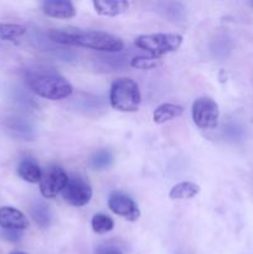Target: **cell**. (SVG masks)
<instances>
[{
	"label": "cell",
	"mask_w": 253,
	"mask_h": 254,
	"mask_svg": "<svg viewBox=\"0 0 253 254\" xmlns=\"http://www.w3.org/2000/svg\"><path fill=\"white\" fill-rule=\"evenodd\" d=\"M113 163V155L109 150H98L93 156L91 158V165L92 168L96 170H104V169L109 168Z\"/></svg>",
	"instance_id": "20"
},
{
	"label": "cell",
	"mask_w": 253,
	"mask_h": 254,
	"mask_svg": "<svg viewBox=\"0 0 253 254\" xmlns=\"http://www.w3.org/2000/svg\"><path fill=\"white\" fill-rule=\"evenodd\" d=\"M92 230L97 235H104L107 232H111L114 227V222L109 216L104 213H97L92 217Z\"/></svg>",
	"instance_id": "17"
},
{
	"label": "cell",
	"mask_w": 253,
	"mask_h": 254,
	"mask_svg": "<svg viewBox=\"0 0 253 254\" xmlns=\"http://www.w3.org/2000/svg\"><path fill=\"white\" fill-rule=\"evenodd\" d=\"M27 227H29V220L21 211L10 206L0 207V228L21 232Z\"/></svg>",
	"instance_id": "9"
},
{
	"label": "cell",
	"mask_w": 253,
	"mask_h": 254,
	"mask_svg": "<svg viewBox=\"0 0 253 254\" xmlns=\"http://www.w3.org/2000/svg\"><path fill=\"white\" fill-rule=\"evenodd\" d=\"M52 41L61 45L84 47L101 52H119L123 50L124 44L119 37L104 31L79 29H52L49 31Z\"/></svg>",
	"instance_id": "1"
},
{
	"label": "cell",
	"mask_w": 253,
	"mask_h": 254,
	"mask_svg": "<svg viewBox=\"0 0 253 254\" xmlns=\"http://www.w3.org/2000/svg\"><path fill=\"white\" fill-rule=\"evenodd\" d=\"M220 109L218 104L208 97L197 98L192 104V121L200 129L210 130L218 124Z\"/></svg>",
	"instance_id": "5"
},
{
	"label": "cell",
	"mask_w": 253,
	"mask_h": 254,
	"mask_svg": "<svg viewBox=\"0 0 253 254\" xmlns=\"http://www.w3.org/2000/svg\"><path fill=\"white\" fill-rule=\"evenodd\" d=\"M108 207L116 215L124 217L126 221L135 222L140 217V211L133 198L121 192L111 193L108 198Z\"/></svg>",
	"instance_id": "8"
},
{
	"label": "cell",
	"mask_w": 253,
	"mask_h": 254,
	"mask_svg": "<svg viewBox=\"0 0 253 254\" xmlns=\"http://www.w3.org/2000/svg\"><path fill=\"white\" fill-rule=\"evenodd\" d=\"M161 64V59L154 56H135L130 60V66L136 69H153Z\"/></svg>",
	"instance_id": "19"
},
{
	"label": "cell",
	"mask_w": 253,
	"mask_h": 254,
	"mask_svg": "<svg viewBox=\"0 0 253 254\" xmlns=\"http://www.w3.org/2000/svg\"><path fill=\"white\" fill-rule=\"evenodd\" d=\"M200 192V186L190 181L176 184L169 192V197L171 200H189L195 197Z\"/></svg>",
	"instance_id": "15"
},
{
	"label": "cell",
	"mask_w": 253,
	"mask_h": 254,
	"mask_svg": "<svg viewBox=\"0 0 253 254\" xmlns=\"http://www.w3.org/2000/svg\"><path fill=\"white\" fill-rule=\"evenodd\" d=\"M5 128L12 136L24 139V140H32V138L35 136L34 128L26 121L16 118V117L7 118L5 122Z\"/></svg>",
	"instance_id": "13"
},
{
	"label": "cell",
	"mask_w": 253,
	"mask_h": 254,
	"mask_svg": "<svg viewBox=\"0 0 253 254\" xmlns=\"http://www.w3.org/2000/svg\"><path fill=\"white\" fill-rule=\"evenodd\" d=\"M45 15L55 19H71L76 16V7L68 0H47L42 2Z\"/></svg>",
	"instance_id": "10"
},
{
	"label": "cell",
	"mask_w": 253,
	"mask_h": 254,
	"mask_svg": "<svg viewBox=\"0 0 253 254\" xmlns=\"http://www.w3.org/2000/svg\"><path fill=\"white\" fill-rule=\"evenodd\" d=\"M10 254H26V253H22V252H12V253H10Z\"/></svg>",
	"instance_id": "23"
},
{
	"label": "cell",
	"mask_w": 253,
	"mask_h": 254,
	"mask_svg": "<svg viewBox=\"0 0 253 254\" xmlns=\"http://www.w3.org/2000/svg\"><path fill=\"white\" fill-rule=\"evenodd\" d=\"M69 176L59 165H50L42 173L41 181L39 183L40 192L45 198H55L66 186Z\"/></svg>",
	"instance_id": "7"
},
{
	"label": "cell",
	"mask_w": 253,
	"mask_h": 254,
	"mask_svg": "<svg viewBox=\"0 0 253 254\" xmlns=\"http://www.w3.org/2000/svg\"><path fill=\"white\" fill-rule=\"evenodd\" d=\"M17 175L24 181L30 184H37L41 181L42 170L36 160L31 158L22 159L17 165Z\"/></svg>",
	"instance_id": "12"
},
{
	"label": "cell",
	"mask_w": 253,
	"mask_h": 254,
	"mask_svg": "<svg viewBox=\"0 0 253 254\" xmlns=\"http://www.w3.org/2000/svg\"><path fill=\"white\" fill-rule=\"evenodd\" d=\"M94 10L101 16L114 17L128 10L129 2L126 0H94Z\"/></svg>",
	"instance_id": "11"
},
{
	"label": "cell",
	"mask_w": 253,
	"mask_h": 254,
	"mask_svg": "<svg viewBox=\"0 0 253 254\" xmlns=\"http://www.w3.org/2000/svg\"><path fill=\"white\" fill-rule=\"evenodd\" d=\"M96 254H123L119 248L113 247V246H104V247H99L96 251Z\"/></svg>",
	"instance_id": "22"
},
{
	"label": "cell",
	"mask_w": 253,
	"mask_h": 254,
	"mask_svg": "<svg viewBox=\"0 0 253 254\" xmlns=\"http://www.w3.org/2000/svg\"><path fill=\"white\" fill-rule=\"evenodd\" d=\"M0 236H1L4 240L9 241V242H17V241H20V238H21L22 235L19 232V231H9V230H2L1 228Z\"/></svg>",
	"instance_id": "21"
},
{
	"label": "cell",
	"mask_w": 253,
	"mask_h": 254,
	"mask_svg": "<svg viewBox=\"0 0 253 254\" xmlns=\"http://www.w3.org/2000/svg\"><path fill=\"white\" fill-rule=\"evenodd\" d=\"M25 81L35 94L50 101L68 98L73 92L72 84L63 76L49 69L29 71L25 76Z\"/></svg>",
	"instance_id": "2"
},
{
	"label": "cell",
	"mask_w": 253,
	"mask_h": 254,
	"mask_svg": "<svg viewBox=\"0 0 253 254\" xmlns=\"http://www.w3.org/2000/svg\"><path fill=\"white\" fill-rule=\"evenodd\" d=\"M26 32V27L19 24H4L0 22V39L14 41Z\"/></svg>",
	"instance_id": "18"
},
{
	"label": "cell",
	"mask_w": 253,
	"mask_h": 254,
	"mask_svg": "<svg viewBox=\"0 0 253 254\" xmlns=\"http://www.w3.org/2000/svg\"><path fill=\"white\" fill-rule=\"evenodd\" d=\"M184 113V108L179 104L164 103L160 104L153 113V121L156 124H164L169 121L178 118Z\"/></svg>",
	"instance_id": "14"
},
{
	"label": "cell",
	"mask_w": 253,
	"mask_h": 254,
	"mask_svg": "<svg viewBox=\"0 0 253 254\" xmlns=\"http://www.w3.org/2000/svg\"><path fill=\"white\" fill-rule=\"evenodd\" d=\"M30 213H31L35 222L41 228H47L51 223V211L44 202H35L30 208Z\"/></svg>",
	"instance_id": "16"
},
{
	"label": "cell",
	"mask_w": 253,
	"mask_h": 254,
	"mask_svg": "<svg viewBox=\"0 0 253 254\" xmlns=\"http://www.w3.org/2000/svg\"><path fill=\"white\" fill-rule=\"evenodd\" d=\"M61 193L63 200L68 205L74 206V207H82L91 201L93 191H92L88 181L84 180L82 176L73 175L69 176Z\"/></svg>",
	"instance_id": "6"
},
{
	"label": "cell",
	"mask_w": 253,
	"mask_h": 254,
	"mask_svg": "<svg viewBox=\"0 0 253 254\" xmlns=\"http://www.w3.org/2000/svg\"><path fill=\"white\" fill-rule=\"evenodd\" d=\"M183 44V36L179 34L140 35L135 39V46L144 50L150 56L159 57L176 51Z\"/></svg>",
	"instance_id": "4"
},
{
	"label": "cell",
	"mask_w": 253,
	"mask_h": 254,
	"mask_svg": "<svg viewBox=\"0 0 253 254\" xmlns=\"http://www.w3.org/2000/svg\"><path fill=\"white\" fill-rule=\"evenodd\" d=\"M109 102L112 108L119 112L133 113L138 111L141 102L139 87L133 79L122 77L112 83L109 92Z\"/></svg>",
	"instance_id": "3"
}]
</instances>
